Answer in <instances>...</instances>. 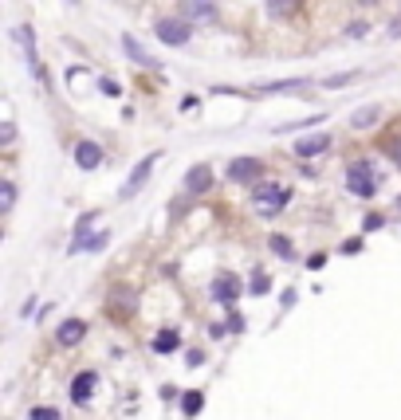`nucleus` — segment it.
Listing matches in <instances>:
<instances>
[{
    "mask_svg": "<svg viewBox=\"0 0 401 420\" xmlns=\"http://www.w3.org/2000/svg\"><path fill=\"white\" fill-rule=\"evenodd\" d=\"M287 201H292V192L283 189V185H276V181H264V185H256L252 189V204H256L260 217H276V212H283Z\"/></svg>",
    "mask_w": 401,
    "mask_h": 420,
    "instance_id": "1",
    "label": "nucleus"
},
{
    "mask_svg": "<svg viewBox=\"0 0 401 420\" xmlns=\"http://www.w3.org/2000/svg\"><path fill=\"white\" fill-rule=\"evenodd\" d=\"M154 36L170 48H185L193 39V24L185 16H161V20H154Z\"/></svg>",
    "mask_w": 401,
    "mask_h": 420,
    "instance_id": "2",
    "label": "nucleus"
},
{
    "mask_svg": "<svg viewBox=\"0 0 401 420\" xmlns=\"http://www.w3.org/2000/svg\"><path fill=\"white\" fill-rule=\"evenodd\" d=\"M346 189L354 192V197H362V201H370L377 192V173L370 161H354V165H346Z\"/></svg>",
    "mask_w": 401,
    "mask_h": 420,
    "instance_id": "3",
    "label": "nucleus"
},
{
    "mask_svg": "<svg viewBox=\"0 0 401 420\" xmlns=\"http://www.w3.org/2000/svg\"><path fill=\"white\" fill-rule=\"evenodd\" d=\"M240 295H244V291H240V279L232 275V271H220V275L213 279V299H217L220 307H232Z\"/></svg>",
    "mask_w": 401,
    "mask_h": 420,
    "instance_id": "4",
    "label": "nucleus"
},
{
    "mask_svg": "<svg viewBox=\"0 0 401 420\" xmlns=\"http://www.w3.org/2000/svg\"><path fill=\"white\" fill-rule=\"evenodd\" d=\"M158 165V154H150V157H142V161H138V165H134V173L130 177H126V185H122V201H130V197H138V189H142V185H146V177H150V169Z\"/></svg>",
    "mask_w": 401,
    "mask_h": 420,
    "instance_id": "5",
    "label": "nucleus"
},
{
    "mask_svg": "<svg viewBox=\"0 0 401 420\" xmlns=\"http://www.w3.org/2000/svg\"><path fill=\"white\" fill-rule=\"evenodd\" d=\"M181 16L189 24H213L217 20V0H181Z\"/></svg>",
    "mask_w": 401,
    "mask_h": 420,
    "instance_id": "6",
    "label": "nucleus"
},
{
    "mask_svg": "<svg viewBox=\"0 0 401 420\" xmlns=\"http://www.w3.org/2000/svg\"><path fill=\"white\" fill-rule=\"evenodd\" d=\"M95 389H98V373H95V369L75 373V381H71V401H75V405H87V401L95 396Z\"/></svg>",
    "mask_w": 401,
    "mask_h": 420,
    "instance_id": "7",
    "label": "nucleus"
},
{
    "mask_svg": "<svg viewBox=\"0 0 401 420\" xmlns=\"http://www.w3.org/2000/svg\"><path fill=\"white\" fill-rule=\"evenodd\" d=\"M208 189H213V169L208 165H193L185 173V192L189 197H205Z\"/></svg>",
    "mask_w": 401,
    "mask_h": 420,
    "instance_id": "8",
    "label": "nucleus"
},
{
    "mask_svg": "<svg viewBox=\"0 0 401 420\" xmlns=\"http://www.w3.org/2000/svg\"><path fill=\"white\" fill-rule=\"evenodd\" d=\"M83 338H87L83 318H67V322H60V330H55V342H60V346H79Z\"/></svg>",
    "mask_w": 401,
    "mask_h": 420,
    "instance_id": "9",
    "label": "nucleus"
},
{
    "mask_svg": "<svg viewBox=\"0 0 401 420\" xmlns=\"http://www.w3.org/2000/svg\"><path fill=\"white\" fill-rule=\"evenodd\" d=\"M260 173H264V165H260L256 157H236V161L229 165V177L232 181H244V185H248V181H256Z\"/></svg>",
    "mask_w": 401,
    "mask_h": 420,
    "instance_id": "10",
    "label": "nucleus"
},
{
    "mask_svg": "<svg viewBox=\"0 0 401 420\" xmlns=\"http://www.w3.org/2000/svg\"><path fill=\"white\" fill-rule=\"evenodd\" d=\"M330 149V134H311V138H299L295 142V154L299 157H319Z\"/></svg>",
    "mask_w": 401,
    "mask_h": 420,
    "instance_id": "11",
    "label": "nucleus"
},
{
    "mask_svg": "<svg viewBox=\"0 0 401 420\" xmlns=\"http://www.w3.org/2000/svg\"><path fill=\"white\" fill-rule=\"evenodd\" d=\"M75 165L79 169H98L103 165V149L95 142H79L75 145Z\"/></svg>",
    "mask_w": 401,
    "mask_h": 420,
    "instance_id": "12",
    "label": "nucleus"
},
{
    "mask_svg": "<svg viewBox=\"0 0 401 420\" xmlns=\"http://www.w3.org/2000/svg\"><path fill=\"white\" fill-rule=\"evenodd\" d=\"M122 51H126L134 63H142V67H158V63H154V55H150V51L142 48V44H138L134 36H122ZM158 71H161V67H158Z\"/></svg>",
    "mask_w": 401,
    "mask_h": 420,
    "instance_id": "13",
    "label": "nucleus"
},
{
    "mask_svg": "<svg viewBox=\"0 0 401 420\" xmlns=\"http://www.w3.org/2000/svg\"><path fill=\"white\" fill-rule=\"evenodd\" d=\"M377 118H382V107H377V102H370V107H358L350 114V126H354V130H370Z\"/></svg>",
    "mask_w": 401,
    "mask_h": 420,
    "instance_id": "14",
    "label": "nucleus"
},
{
    "mask_svg": "<svg viewBox=\"0 0 401 420\" xmlns=\"http://www.w3.org/2000/svg\"><path fill=\"white\" fill-rule=\"evenodd\" d=\"M177 346H181V334L173 326H166L161 334H154V354H173Z\"/></svg>",
    "mask_w": 401,
    "mask_h": 420,
    "instance_id": "15",
    "label": "nucleus"
},
{
    "mask_svg": "<svg viewBox=\"0 0 401 420\" xmlns=\"http://www.w3.org/2000/svg\"><path fill=\"white\" fill-rule=\"evenodd\" d=\"M134 307H138V295H134L130 287H114V295H110V311H126L130 314Z\"/></svg>",
    "mask_w": 401,
    "mask_h": 420,
    "instance_id": "16",
    "label": "nucleus"
},
{
    "mask_svg": "<svg viewBox=\"0 0 401 420\" xmlns=\"http://www.w3.org/2000/svg\"><path fill=\"white\" fill-rule=\"evenodd\" d=\"M201 408H205V393H201V389H189V393H181V412H185V417H197Z\"/></svg>",
    "mask_w": 401,
    "mask_h": 420,
    "instance_id": "17",
    "label": "nucleus"
},
{
    "mask_svg": "<svg viewBox=\"0 0 401 420\" xmlns=\"http://www.w3.org/2000/svg\"><path fill=\"white\" fill-rule=\"evenodd\" d=\"M98 220V212H83L79 217V224H75V244H71V252H79L83 248V240H87V232H91V224Z\"/></svg>",
    "mask_w": 401,
    "mask_h": 420,
    "instance_id": "18",
    "label": "nucleus"
},
{
    "mask_svg": "<svg viewBox=\"0 0 401 420\" xmlns=\"http://www.w3.org/2000/svg\"><path fill=\"white\" fill-rule=\"evenodd\" d=\"M267 248L280 255V259H292V255H295L292 240H287V236H280V232H276V236H267Z\"/></svg>",
    "mask_w": 401,
    "mask_h": 420,
    "instance_id": "19",
    "label": "nucleus"
},
{
    "mask_svg": "<svg viewBox=\"0 0 401 420\" xmlns=\"http://www.w3.org/2000/svg\"><path fill=\"white\" fill-rule=\"evenodd\" d=\"M267 291H271V275H267V271H256L252 283H248V295H256V299H260V295H267Z\"/></svg>",
    "mask_w": 401,
    "mask_h": 420,
    "instance_id": "20",
    "label": "nucleus"
},
{
    "mask_svg": "<svg viewBox=\"0 0 401 420\" xmlns=\"http://www.w3.org/2000/svg\"><path fill=\"white\" fill-rule=\"evenodd\" d=\"M295 8H299V0H267V12L276 16V20H280V16H292Z\"/></svg>",
    "mask_w": 401,
    "mask_h": 420,
    "instance_id": "21",
    "label": "nucleus"
},
{
    "mask_svg": "<svg viewBox=\"0 0 401 420\" xmlns=\"http://www.w3.org/2000/svg\"><path fill=\"white\" fill-rule=\"evenodd\" d=\"M12 204H16V185H12V181H4V185H0V208L8 212Z\"/></svg>",
    "mask_w": 401,
    "mask_h": 420,
    "instance_id": "22",
    "label": "nucleus"
},
{
    "mask_svg": "<svg viewBox=\"0 0 401 420\" xmlns=\"http://www.w3.org/2000/svg\"><path fill=\"white\" fill-rule=\"evenodd\" d=\"M299 86H307L303 79H283V83H264V91H299Z\"/></svg>",
    "mask_w": 401,
    "mask_h": 420,
    "instance_id": "23",
    "label": "nucleus"
},
{
    "mask_svg": "<svg viewBox=\"0 0 401 420\" xmlns=\"http://www.w3.org/2000/svg\"><path fill=\"white\" fill-rule=\"evenodd\" d=\"M28 420H60V412H55V408H32Z\"/></svg>",
    "mask_w": 401,
    "mask_h": 420,
    "instance_id": "24",
    "label": "nucleus"
},
{
    "mask_svg": "<svg viewBox=\"0 0 401 420\" xmlns=\"http://www.w3.org/2000/svg\"><path fill=\"white\" fill-rule=\"evenodd\" d=\"M386 149H389V157H393V165L401 169V134H398V138H389V145H386Z\"/></svg>",
    "mask_w": 401,
    "mask_h": 420,
    "instance_id": "25",
    "label": "nucleus"
},
{
    "mask_svg": "<svg viewBox=\"0 0 401 420\" xmlns=\"http://www.w3.org/2000/svg\"><path fill=\"white\" fill-rule=\"evenodd\" d=\"M319 267H327V255H323V252L307 255V271H319Z\"/></svg>",
    "mask_w": 401,
    "mask_h": 420,
    "instance_id": "26",
    "label": "nucleus"
},
{
    "mask_svg": "<svg viewBox=\"0 0 401 420\" xmlns=\"http://www.w3.org/2000/svg\"><path fill=\"white\" fill-rule=\"evenodd\" d=\"M382 224H386V220H382V212H370V217H366V224H362V228H366V232H377V228H382Z\"/></svg>",
    "mask_w": 401,
    "mask_h": 420,
    "instance_id": "27",
    "label": "nucleus"
},
{
    "mask_svg": "<svg viewBox=\"0 0 401 420\" xmlns=\"http://www.w3.org/2000/svg\"><path fill=\"white\" fill-rule=\"evenodd\" d=\"M354 79H358V75L346 71V75H335V79H327V86H346V83H354Z\"/></svg>",
    "mask_w": 401,
    "mask_h": 420,
    "instance_id": "28",
    "label": "nucleus"
},
{
    "mask_svg": "<svg viewBox=\"0 0 401 420\" xmlns=\"http://www.w3.org/2000/svg\"><path fill=\"white\" fill-rule=\"evenodd\" d=\"M185 365H205V354H201V349H189V354H185Z\"/></svg>",
    "mask_w": 401,
    "mask_h": 420,
    "instance_id": "29",
    "label": "nucleus"
},
{
    "mask_svg": "<svg viewBox=\"0 0 401 420\" xmlns=\"http://www.w3.org/2000/svg\"><path fill=\"white\" fill-rule=\"evenodd\" d=\"M12 138H16V126H12V122H4V130H0V142L8 145V142H12Z\"/></svg>",
    "mask_w": 401,
    "mask_h": 420,
    "instance_id": "30",
    "label": "nucleus"
},
{
    "mask_svg": "<svg viewBox=\"0 0 401 420\" xmlns=\"http://www.w3.org/2000/svg\"><path fill=\"white\" fill-rule=\"evenodd\" d=\"M208 334H213V338H224V334H229V322H217V326H208Z\"/></svg>",
    "mask_w": 401,
    "mask_h": 420,
    "instance_id": "31",
    "label": "nucleus"
},
{
    "mask_svg": "<svg viewBox=\"0 0 401 420\" xmlns=\"http://www.w3.org/2000/svg\"><path fill=\"white\" fill-rule=\"evenodd\" d=\"M292 307H295V291H287V295L280 299V311H292Z\"/></svg>",
    "mask_w": 401,
    "mask_h": 420,
    "instance_id": "32",
    "label": "nucleus"
},
{
    "mask_svg": "<svg viewBox=\"0 0 401 420\" xmlns=\"http://www.w3.org/2000/svg\"><path fill=\"white\" fill-rule=\"evenodd\" d=\"M346 36H350V39H358V36H366V24H350V28H346Z\"/></svg>",
    "mask_w": 401,
    "mask_h": 420,
    "instance_id": "33",
    "label": "nucleus"
},
{
    "mask_svg": "<svg viewBox=\"0 0 401 420\" xmlns=\"http://www.w3.org/2000/svg\"><path fill=\"white\" fill-rule=\"evenodd\" d=\"M342 252H350V255L362 252V240H346V244H342Z\"/></svg>",
    "mask_w": 401,
    "mask_h": 420,
    "instance_id": "34",
    "label": "nucleus"
},
{
    "mask_svg": "<svg viewBox=\"0 0 401 420\" xmlns=\"http://www.w3.org/2000/svg\"><path fill=\"white\" fill-rule=\"evenodd\" d=\"M229 330H244V318H240V314H229Z\"/></svg>",
    "mask_w": 401,
    "mask_h": 420,
    "instance_id": "35",
    "label": "nucleus"
},
{
    "mask_svg": "<svg viewBox=\"0 0 401 420\" xmlns=\"http://www.w3.org/2000/svg\"><path fill=\"white\" fill-rule=\"evenodd\" d=\"M358 4H374V0H358Z\"/></svg>",
    "mask_w": 401,
    "mask_h": 420,
    "instance_id": "36",
    "label": "nucleus"
},
{
    "mask_svg": "<svg viewBox=\"0 0 401 420\" xmlns=\"http://www.w3.org/2000/svg\"><path fill=\"white\" fill-rule=\"evenodd\" d=\"M71 4H79V0H71Z\"/></svg>",
    "mask_w": 401,
    "mask_h": 420,
    "instance_id": "37",
    "label": "nucleus"
}]
</instances>
